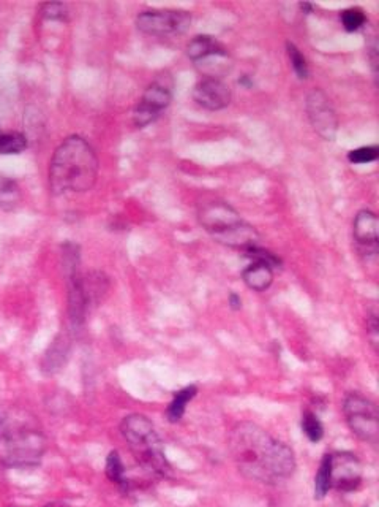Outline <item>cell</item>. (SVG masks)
<instances>
[{
  "instance_id": "cell-1",
  "label": "cell",
  "mask_w": 379,
  "mask_h": 507,
  "mask_svg": "<svg viewBox=\"0 0 379 507\" xmlns=\"http://www.w3.org/2000/svg\"><path fill=\"white\" fill-rule=\"evenodd\" d=\"M229 449L247 478L275 485L296 469L293 450L254 423H239L229 436Z\"/></svg>"
},
{
  "instance_id": "cell-2",
  "label": "cell",
  "mask_w": 379,
  "mask_h": 507,
  "mask_svg": "<svg viewBox=\"0 0 379 507\" xmlns=\"http://www.w3.org/2000/svg\"><path fill=\"white\" fill-rule=\"evenodd\" d=\"M98 157L83 137L71 135L54 151L49 164V187L55 195L90 190L98 178Z\"/></svg>"
},
{
  "instance_id": "cell-3",
  "label": "cell",
  "mask_w": 379,
  "mask_h": 507,
  "mask_svg": "<svg viewBox=\"0 0 379 507\" xmlns=\"http://www.w3.org/2000/svg\"><path fill=\"white\" fill-rule=\"evenodd\" d=\"M198 219L210 237L221 244L244 251L258 246V232L225 202L204 203L198 211Z\"/></svg>"
},
{
  "instance_id": "cell-4",
  "label": "cell",
  "mask_w": 379,
  "mask_h": 507,
  "mask_svg": "<svg viewBox=\"0 0 379 507\" xmlns=\"http://www.w3.org/2000/svg\"><path fill=\"white\" fill-rule=\"evenodd\" d=\"M120 431L142 468L161 478H167L171 474L163 444L153 428V423L146 416L132 414L125 417L120 423Z\"/></svg>"
},
{
  "instance_id": "cell-5",
  "label": "cell",
  "mask_w": 379,
  "mask_h": 507,
  "mask_svg": "<svg viewBox=\"0 0 379 507\" xmlns=\"http://www.w3.org/2000/svg\"><path fill=\"white\" fill-rule=\"evenodd\" d=\"M347 425L354 435L362 441L376 442L379 437V414L378 407L370 400L357 393L347 395L343 404Z\"/></svg>"
},
{
  "instance_id": "cell-6",
  "label": "cell",
  "mask_w": 379,
  "mask_h": 507,
  "mask_svg": "<svg viewBox=\"0 0 379 507\" xmlns=\"http://www.w3.org/2000/svg\"><path fill=\"white\" fill-rule=\"evenodd\" d=\"M172 100V83L170 77H160L144 91L133 111V122L142 129L157 121V117L170 107Z\"/></svg>"
},
{
  "instance_id": "cell-7",
  "label": "cell",
  "mask_w": 379,
  "mask_h": 507,
  "mask_svg": "<svg viewBox=\"0 0 379 507\" xmlns=\"http://www.w3.org/2000/svg\"><path fill=\"white\" fill-rule=\"evenodd\" d=\"M191 16L180 10H147L136 18V26L147 35H180L188 29Z\"/></svg>"
},
{
  "instance_id": "cell-8",
  "label": "cell",
  "mask_w": 379,
  "mask_h": 507,
  "mask_svg": "<svg viewBox=\"0 0 379 507\" xmlns=\"http://www.w3.org/2000/svg\"><path fill=\"white\" fill-rule=\"evenodd\" d=\"M45 450V439L36 431H18L7 439L4 461L8 466H35Z\"/></svg>"
},
{
  "instance_id": "cell-9",
  "label": "cell",
  "mask_w": 379,
  "mask_h": 507,
  "mask_svg": "<svg viewBox=\"0 0 379 507\" xmlns=\"http://www.w3.org/2000/svg\"><path fill=\"white\" fill-rule=\"evenodd\" d=\"M307 114L315 132L332 141L338 131V117L329 97L321 89H315L307 97Z\"/></svg>"
},
{
  "instance_id": "cell-10",
  "label": "cell",
  "mask_w": 379,
  "mask_h": 507,
  "mask_svg": "<svg viewBox=\"0 0 379 507\" xmlns=\"http://www.w3.org/2000/svg\"><path fill=\"white\" fill-rule=\"evenodd\" d=\"M362 482V466L350 452L331 455V485L340 492L357 490Z\"/></svg>"
},
{
  "instance_id": "cell-11",
  "label": "cell",
  "mask_w": 379,
  "mask_h": 507,
  "mask_svg": "<svg viewBox=\"0 0 379 507\" xmlns=\"http://www.w3.org/2000/svg\"><path fill=\"white\" fill-rule=\"evenodd\" d=\"M193 98L200 107L209 111L225 110L231 103V89L219 78H204L195 86Z\"/></svg>"
},
{
  "instance_id": "cell-12",
  "label": "cell",
  "mask_w": 379,
  "mask_h": 507,
  "mask_svg": "<svg viewBox=\"0 0 379 507\" xmlns=\"http://www.w3.org/2000/svg\"><path fill=\"white\" fill-rule=\"evenodd\" d=\"M354 239H356L359 251L364 256H376L379 241V222L378 216L370 209L359 211L352 225Z\"/></svg>"
},
{
  "instance_id": "cell-13",
  "label": "cell",
  "mask_w": 379,
  "mask_h": 507,
  "mask_svg": "<svg viewBox=\"0 0 379 507\" xmlns=\"http://www.w3.org/2000/svg\"><path fill=\"white\" fill-rule=\"evenodd\" d=\"M70 338L67 335H59L54 339V343L49 345L48 352L43 357L41 369L45 374H54L60 371V368L67 363V358L70 355Z\"/></svg>"
},
{
  "instance_id": "cell-14",
  "label": "cell",
  "mask_w": 379,
  "mask_h": 507,
  "mask_svg": "<svg viewBox=\"0 0 379 507\" xmlns=\"http://www.w3.org/2000/svg\"><path fill=\"white\" fill-rule=\"evenodd\" d=\"M186 54L195 62L207 59L210 55H226V49L209 35H198L186 46Z\"/></svg>"
},
{
  "instance_id": "cell-15",
  "label": "cell",
  "mask_w": 379,
  "mask_h": 507,
  "mask_svg": "<svg viewBox=\"0 0 379 507\" xmlns=\"http://www.w3.org/2000/svg\"><path fill=\"white\" fill-rule=\"evenodd\" d=\"M244 282L247 287L251 290H256V292H264V290L269 289L273 282V270L266 263H258L253 262L250 267L245 268L244 275Z\"/></svg>"
},
{
  "instance_id": "cell-16",
  "label": "cell",
  "mask_w": 379,
  "mask_h": 507,
  "mask_svg": "<svg viewBox=\"0 0 379 507\" xmlns=\"http://www.w3.org/2000/svg\"><path fill=\"white\" fill-rule=\"evenodd\" d=\"M22 194L20 185L10 178L0 176V209L15 211L21 205Z\"/></svg>"
},
{
  "instance_id": "cell-17",
  "label": "cell",
  "mask_w": 379,
  "mask_h": 507,
  "mask_svg": "<svg viewBox=\"0 0 379 507\" xmlns=\"http://www.w3.org/2000/svg\"><path fill=\"white\" fill-rule=\"evenodd\" d=\"M196 392H198V388L195 386H188V387L182 388V390L174 395L171 404L166 411V417H167V420H170V422L176 423V422H179L180 419L184 417L186 404H188L190 401L195 398Z\"/></svg>"
},
{
  "instance_id": "cell-18",
  "label": "cell",
  "mask_w": 379,
  "mask_h": 507,
  "mask_svg": "<svg viewBox=\"0 0 379 507\" xmlns=\"http://www.w3.org/2000/svg\"><path fill=\"white\" fill-rule=\"evenodd\" d=\"M331 488V455H324L315 478V498L324 499Z\"/></svg>"
},
{
  "instance_id": "cell-19",
  "label": "cell",
  "mask_w": 379,
  "mask_h": 507,
  "mask_svg": "<svg viewBox=\"0 0 379 507\" xmlns=\"http://www.w3.org/2000/svg\"><path fill=\"white\" fill-rule=\"evenodd\" d=\"M27 147L26 135L20 132L0 133V154L10 156V154H21Z\"/></svg>"
},
{
  "instance_id": "cell-20",
  "label": "cell",
  "mask_w": 379,
  "mask_h": 507,
  "mask_svg": "<svg viewBox=\"0 0 379 507\" xmlns=\"http://www.w3.org/2000/svg\"><path fill=\"white\" fill-rule=\"evenodd\" d=\"M106 475L111 482H114V484L122 487L123 490L128 488V480L125 479V468H123V463L116 450H113V452L108 455Z\"/></svg>"
},
{
  "instance_id": "cell-21",
  "label": "cell",
  "mask_w": 379,
  "mask_h": 507,
  "mask_svg": "<svg viewBox=\"0 0 379 507\" xmlns=\"http://www.w3.org/2000/svg\"><path fill=\"white\" fill-rule=\"evenodd\" d=\"M302 430L312 442H319L322 439V436H324V428H322L321 420L318 419V416H315V414L310 412V411L303 412Z\"/></svg>"
},
{
  "instance_id": "cell-22",
  "label": "cell",
  "mask_w": 379,
  "mask_h": 507,
  "mask_svg": "<svg viewBox=\"0 0 379 507\" xmlns=\"http://www.w3.org/2000/svg\"><path fill=\"white\" fill-rule=\"evenodd\" d=\"M340 18H341V24H343L346 32H357V30H360L365 26V21H366L364 10H360V8H347L340 15Z\"/></svg>"
},
{
  "instance_id": "cell-23",
  "label": "cell",
  "mask_w": 379,
  "mask_h": 507,
  "mask_svg": "<svg viewBox=\"0 0 379 507\" xmlns=\"http://www.w3.org/2000/svg\"><path fill=\"white\" fill-rule=\"evenodd\" d=\"M287 49H288V55L291 60V65L296 72V75L299 77L301 79L308 78V65H307V59L303 58V54L301 53V49L297 48L294 43H287Z\"/></svg>"
},
{
  "instance_id": "cell-24",
  "label": "cell",
  "mask_w": 379,
  "mask_h": 507,
  "mask_svg": "<svg viewBox=\"0 0 379 507\" xmlns=\"http://www.w3.org/2000/svg\"><path fill=\"white\" fill-rule=\"evenodd\" d=\"M378 154H379V150L376 146H362V147H357V150H352L350 154H347V160H350L351 164H356V165L371 164L378 159Z\"/></svg>"
},
{
  "instance_id": "cell-25",
  "label": "cell",
  "mask_w": 379,
  "mask_h": 507,
  "mask_svg": "<svg viewBox=\"0 0 379 507\" xmlns=\"http://www.w3.org/2000/svg\"><path fill=\"white\" fill-rule=\"evenodd\" d=\"M245 256L250 257L253 262H258V263H266L269 265V267L273 270L280 267V258L277 256H273L272 252L266 251V249H261V247L254 246V247H250V249L245 251Z\"/></svg>"
},
{
  "instance_id": "cell-26",
  "label": "cell",
  "mask_w": 379,
  "mask_h": 507,
  "mask_svg": "<svg viewBox=\"0 0 379 507\" xmlns=\"http://www.w3.org/2000/svg\"><path fill=\"white\" fill-rule=\"evenodd\" d=\"M41 15L45 16L46 20L64 21L67 18V8H65V5H62V4H46V5H43Z\"/></svg>"
},
{
  "instance_id": "cell-27",
  "label": "cell",
  "mask_w": 379,
  "mask_h": 507,
  "mask_svg": "<svg viewBox=\"0 0 379 507\" xmlns=\"http://www.w3.org/2000/svg\"><path fill=\"white\" fill-rule=\"evenodd\" d=\"M368 331H370V336H371V341L373 344L376 345V341H378V317L376 314H371L370 319H368Z\"/></svg>"
},
{
  "instance_id": "cell-28",
  "label": "cell",
  "mask_w": 379,
  "mask_h": 507,
  "mask_svg": "<svg viewBox=\"0 0 379 507\" xmlns=\"http://www.w3.org/2000/svg\"><path fill=\"white\" fill-rule=\"evenodd\" d=\"M229 305H231L233 309H240L242 306L240 296L237 294H231V296H229Z\"/></svg>"
},
{
  "instance_id": "cell-29",
  "label": "cell",
  "mask_w": 379,
  "mask_h": 507,
  "mask_svg": "<svg viewBox=\"0 0 379 507\" xmlns=\"http://www.w3.org/2000/svg\"><path fill=\"white\" fill-rule=\"evenodd\" d=\"M43 507H68V504H67V503H60V501H57V503H49V504L43 506Z\"/></svg>"
},
{
  "instance_id": "cell-30",
  "label": "cell",
  "mask_w": 379,
  "mask_h": 507,
  "mask_svg": "<svg viewBox=\"0 0 379 507\" xmlns=\"http://www.w3.org/2000/svg\"><path fill=\"white\" fill-rule=\"evenodd\" d=\"M239 84H244V86H247V88H250V86H251V83L248 81V77H247V75L242 77V78L239 79Z\"/></svg>"
},
{
  "instance_id": "cell-31",
  "label": "cell",
  "mask_w": 379,
  "mask_h": 507,
  "mask_svg": "<svg viewBox=\"0 0 379 507\" xmlns=\"http://www.w3.org/2000/svg\"><path fill=\"white\" fill-rule=\"evenodd\" d=\"M301 8L302 10H305V11H312V5H310V4H301Z\"/></svg>"
},
{
  "instance_id": "cell-32",
  "label": "cell",
  "mask_w": 379,
  "mask_h": 507,
  "mask_svg": "<svg viewBox=\"0 0 379 507\" xmlns=\"http://www.w3.org/2000/svg\"><path fill=\"white\" fill-rule=\"evenodd\" d=\"M0 133H2V132H0Z\"/></svg>"
}]
</instances>
